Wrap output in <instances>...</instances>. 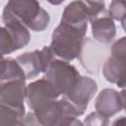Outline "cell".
<instances>
[{"instance_id":"cell-1","label":"cell","mask_w":126,"mask_h":126,"mask_svg":"<svg viewBox=\"0 0 126 126\" xmlns=\"http://www.w3.org/2000/svg\"><path fill=\"white\" fill-rule=\"evenodd\" d=\"M2 20L3 23L15 21L34 32H41L48 26L49 15L37 0H9L3 10Z\"/></svg>"},{"instance_id":"cell-2","label":"cell","mask_w":126,"mask_h":126,"mask_svg":"<svg viewBox=\"0 0 126 126\" xmlns=\"http://www.w3.org/2000/svg\"><path fill=\"white\" fill-rule=\"evenodd\" d=\"M87 29L77 28L61 23L53 31L50 48L53 53L66 61L79 56L82 51Z\"/></svg>"},{"instance_id":"cell-3","label":"cell","mask_w":126,"mask_h":126,"mask_svg":"<svg viewBox=\"0 0 126 126\" xmlns=\"http://www.w3.org/2000/svg\"><path fill=\"white\" fill-rule=\"evenodd\" d=\"M102 73L108 82L126 88V36L112 44L111 55L105 61Z\"/></svg>"},{"instance_id":"cell-4","label":"cell","mask_w":126,"mask_h":126,"mask_svg":"<svg viewBox=\"0 0 126 126\" xmlns=\"http://www.w3.org/2000/svg\"><path fill=\"white\" fill-rule=\"evenodd\" d=\"M80 77L77 69L66 60L53 59L45 71V78L52 83L60 95L67 94Z\"/></svg>"},{"instance_id":"cell-5","label":"cell","mask_w":126,"mask_h":126,"mask_svg":"<svg viewBox=\"0 0 126 126\" xmlns=\"http://www.w3.org/2000/svg\"><path fill=\"white\" fill-rule=\"evenodd\" d=\"M30 38L31 34L28 28L24 25L15 21L4 23L0 32V47L2 56L21 49L29 43Z\"/></svg>"},{"instance_id":"cell-6","label":"cell","mask_w":126,"mask_h":126,"mask_svg":"<svg viewBox=\"0 0 126 126\" xmlns=\"http://www.w3.org/2000/svg\"><path fill=\"white\" fill-rule=\"evenodd\" d=\"M59 93L46 78L36 80L27 86L26 99L31 110L35 111L56 100Z\"/></svg>"},{"instance_id":"cell-7","label":"cell","mask_w":126,"mask_h":126,"mask_svg":"<svg viewBox=\"0 0 126 126\" xmlns=\"http://www.w3.org/2000/svg\"><path fill=\"white\" fill-rule=\"evenodd\" d=\"M53 51L50 46H44L41 50L26 52L21 54L16 59L21 65L27 79H32L39 73H45L48 66L52 62Z\"/></svg>"},{"instance_id":"cell-8","label":"cell","mask_w":126,"mask_h":126,"mask_svg":"<svg viewBox=\"0 0 126 126\" xmlns=\"http://www.w3.org/2000/svg\"><path fill=\"white\" fill-rule=\"evenodd\" d=\"M96 83L89 77H80L75 87L65 95H63L76 109L77 113L82 115L87 109L90 100L96 92Z\"/></svg>"},{"instance_id":"cell-9","label":"cell","mask_w":126,"mask_h":126,"mask_svg":"<svg viewBox=\"0 0 126 126\" xmlns=\"http://www.w3.org/2000/svg\"><path fill=\"white\" fill-rule=\"evenodd\" d=\"M27 95V87L25 81L14 80L1 83L0 104L11 107L24 108V101Z\"/></svg>"},{"instance_id":"cell-10","label":"cell","mask_w":126,"mask_h":126,"mask_svg":"<svg viewBox=\"0 0 126 126\" xmlns=\"http://www.w3.org/2000/svg\"><path fill=\"white\" fill-rule=\"evenodd\" d=\"M88 21H90V12L83 0L71 2L63 11L61 18V23L81 29H87Z\"/></svg>"},{"instance_id":"cell-11","label":"cell","mask_w":126,"mask_h":126,"mask_svg":"<svg viewBox=\"0 0 126 126\" xmlns=\"http://www.w3.org/2000/svg\"><path fill=\"white\" fill-rule=\"evenodd\" d=\"M94 107L99 114L106 118L113 116L123 108L120 94L111 89L102 90L95 99Z\"/></svg>"},{"instance_id":"cell-12","label":"cell","mask_w":126,"mask_h":126,"mask_svg":"<svg viewBox=\"0 0 126 126\" xmlns=\"http://www.w3.org/2000/svg\"><path fill=\"white\" fill-rule=\"evenodd\" d=\"M93 36L99 42H109L116 33V28L111 17H98L92 22Z\"/></svg>"},{"instance_id":"cell-13","label":"cell","mask_w":126,"mask_h":126,"mask_svg":"<svg viewBox=\"0 0 126 126\" xmlns=\"http://www.w3.org/2000/svg\"><path fill=\"white\" fill-rule=\"evenodd\" d=\"M14 80L26 81L27 77L17 59H3L1 62V83Z\"/></svg>"},{"instance_id":"cell-14","label":"cell","mask_w":126,"mask_h":126,"mask_svg":"<svg viewBox=\"0 0 126 126\" xmlns=\"http://www.w3.org/2000/svg\"><path fill=\"white\" fill-rule=\"evenodd\" d=\"M25 118V107H11L0 104V125H20Z\"/></svg>"},{"instance_id":"cell-15","label":"cell","mask_w":126,"mask_h":126,"mask_svg":"<svg viewBox=\"0 0 126 126\" xmlns=\"http://www.w3.org/2000/svg\"><path fill=\"white\" fill-rule=\"evenodd\" d=\"M109 15L117 21L126 17V0H112L109 5Z\"/></svg>"},{"instance_id":"cell-16","label":"cell","mask_w":126,"mask_h":126,"mask_svg":"<svg viewBox=\"0 0 126 126\" xmlns=\"http://www.w3.org/2000/svg\"><path fill=\"white\" fill-rule=\"evenodd\" d=\"M85 124L87 125H106L108 124L107 118L99 114L97 111L90 113L86 119H85Z\"/></svg>"},{"instance_id":"cell-17","label":"cell","mask_w":126,"mask_h":126,"mask_svg":"<svg viewBox=\"0 0 126 126\" xmlns=\"http://www.w3.org/2000/svg\"><path fill=\"white\" fill-rule=\"evenodd\" d=\"M120 97H121V102H122V107L126 111V88H123V90L119 93Z\"/></svg>"},{"instance_id":"cell-18","label":"cell","mask_w":126,"mask_h":126,"mask_svg":"<svg viewBox=\"0 0 126 126\" xmlns=\"http://www.w3.org/2000/svg\"><path fill=\"white\" fill-rule=\"evenodd\" d=\"M113 125H126V117H120L113 122Z\"/></svg>"},{"instance_id":"cell-19","label":"cell","mask_w":126,"mask_h":126,"mask_svg":"<svg viewBox=\"0 0 126 126\" xmlns=\"http://www.w3.org/2000/svg\"><path fill=\"white\" fill-rule=\"evenodd\" d=\"M47 1L51 4H53V5H59V4L63 3L65 0H47Z\"/></svg>"},{"instance_id":"cell-20","label":"cell","mask_w":126,"mask_h":126,"mask_svg":"<svg viewBox=\"0 0 126 126\" xmlns=\"http://www.w3.org/2000/svg\"><path fill=\"white\" fill-rule=\"evenodd\" d=\"M121 22H122V28H123V30L126 32V17H124V18L121 20Z\"/></svg>"}]
</instances>
